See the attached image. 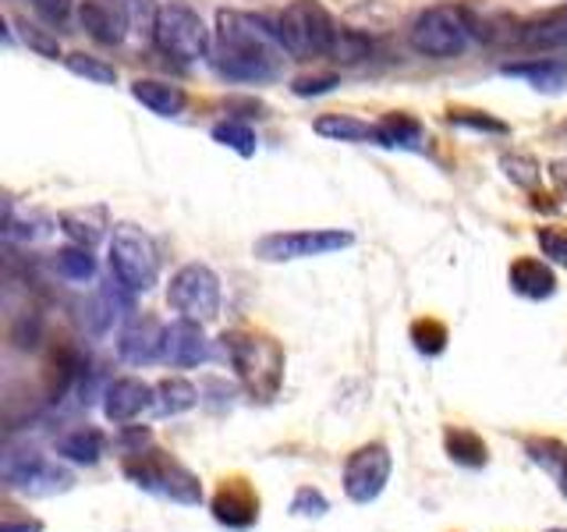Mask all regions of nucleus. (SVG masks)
Segmentation results:
<instances>
[{
  "mask_svg": "<svg viewBox=\"0 0 567 532\" xmlns=\"http://www.w3.org/2000/svg\"><path fill=\"white\" fill-rule=\"evenodd\" d=\"M103 448H106V437L96 426H75V430L58 437V454L75 461V466H96L103 458Z\"/></svg>",
  "mask_w": 567,
  "mask_h": 532,
  "instance_id": "nucleus-18",
  "label": "nucleus"
},
{
  "mask_svg": "<svg viewBox=\"0 0 567 532\" xmlns=\"http://www.w3.org/2000/svg\"><path fill=\"white\" fill-rule=\"evenodd\" d=\"M468 35L472 25L465 22V14L454 11V8H430L415 18L412 25V47L425 58H436V61H447L457 58L461 50L468 47Z\"/></svg>",
  "mask_w": 567,
  "mask_h": 532,
  "instance_id": "nucleus-6",
  "label": "nucleus"
},
{
  "mask_svg": "<svg viewBox=\"0 0 567 532\" xmlns=\"http://www.w3.org/2000/svg\"><path fill=\"white\" fill-rule=\"evenodd\" d=\"M58 270L68 280H89V277L96 274V259L89 256L85 245H68V248H61V253H58Z\"/></svg>",
  "mask_w": 567,
  "mask_h": 532,
  "instance_id": "nucleus-28",
  "label": "nucleus"
},
{
  "mask_svg": "<svg viewBox=\"0 0 567 532\" xmlns=\"http://www.w3.org/2000/svg\"><path fill=\"white\" fill-rule=\"evenodd\" d=\"M153 40L159 50L167 53V58H177V61H199L213 50L209 29L203 25V18L185 4H171V8L159 11Z\"/></svg>",
  "mask_w": 567,
  "mask_h": 532,
  "instance_id": "nucleus-10",
  "label": "nucleus"
},
{
  "mask_svg": "<svg viewBox=\"0 0 567 532\" xmlns=\"http://www.w3.org/2000/svg\"><path fill=\"white\" fill-rule=\"evenodd\" d=\"M64 64H68L71 75H79L85 82H96V85H114L117 82V71L106 61H100V58H89V53H68Z\"/></svg>",
  "mask_w": 567,
  "mask_h": 532,
  "instance_id": "nucleus-27",
  "label": "nucleus"
},
{
  "mask_svg": "<svg viewBox=\"0 0 567 532\" xmlns=\"http://www.w3.org/2000/svg\"><path fill=\"white\" fill-rule=\"evenodd\" d=\"M164 330L167 327H159L156 319H135L117 337L121 359L132 366H150L156 359H164Z\"/></svg>",
  "mask_w": 567,
  "mask_h": 532,
  "instance_id": "nucleus-14",
  "label": "nucleus"
},
{
  "mask_svg": "<svg viewBox=\"0 0 567 532\" xmlns=\"http://www.w3.org/2000/svg\"><path fill=\"white\" fill-rule=\"evenodd\" d=\"M22 35H25V43H29V47H32L35 53H43V58H61L58 43H53L47 32H40V29H25Z\"/></svg>",
  "mask_w": 567,
  "mask_h": 532,
  "instance_id": "nucleus-40",
  "label": "nucleus"
},
{
  "mask_svg": "<svg viewBox=\"0 0 567 532\" xmlns=\"http://www.w3.org/2000/svg\"><path fill=\"white\" fill-rule=\"evenodd\" d=\"M167 301L182 313L185 319H195V324H206L220 313V280L217 274L203 263H188L171 277L167 288Z\"/></svg>",
  "mask_w": 567,
  "mask_h": 532,
  "instance_id": "nucleus-8",
  "label": "nucleus"
},
{
  "mask_svg": "<svg viewBox=\"0 0 567 532\" xmlns=\"http://www.w3.org/2000/svg\"><path fill=\"white\" fill-rule=\"evenodd\" d=\"M150 405H153L150 383H142L135 377L114 380L111 387H106V395H103V412H106V419H111V422H128L138 412H146Z\"/></svg>",
  "mask_w": 567,
  "mask_h": 532,
  "instance_id": "nucleus-16",
  "label": "nucleus"
},
{
  "mask_svg": "<svg viewBox=\"0 0 567 532\" xmlns=\"http://www.w3.org/2000/svg\"><path fill=\"white\" fill-rule=\"evenodd\" d=\"M213 139H217L220 146L241 153V156H252L256 153V135L241 121H220L217 129H213Z\"/></svg>",
  "mask_w": 567,
  "mask_h": 532,
  "instance_id": "nucleus-29",
  "label": "nucleus"
},
{
  "mask_svg": "<svg viewBox=\"0 0 567 532\" xmlns=\"http://www.w3.org/2000/svg\"><path fill=\"white\" fill-rule=\"evenodd\" d=\"M549 532H567V529H549Z\"/></svg>",
  "mask_w": 567,
  "mask_h": 532,
  "instance_id": "nucleus-43",
  "label": "nucleus"
},
{
  "mask_svg": "<svg viewBox=\"0 0 567 532\" xmlns=\"http://www.w3.org/2000/svg\"><path fill=\"white\" fill-rule=\"evenodd\" d=\"M539 248H543L546 259L567 266V231L564 227H543L539 231Z\"/></svg>",
  "mask_w": 567,
  "mask_h": 532,
  "instance_id": "nucleus-36",
  "label": "nucleus"
},
{
  "mask_svg": "<svg viewBox=\"0 0 567 532\" xmlns=\"http://www.w3.org/2000/svg\"><path fill=\"white\" fill-rule=\"evenodd\" d=\"M377 142L380 146H390V150H415L422 142V124L412 121L408 114H386L380 124H377Z\"/></svg>",
  "mask_w": 567,
  "mask_h": 532,
  "instance_id": "nucleus-22",
  "label": "nucleus"
},
{
  "mask_svg": "<svg viewBox=\"0 0 567 532\" xmlns=\"http://www.w3.org/2000/svg\"><path fill=\"white\" fill-rule=\"evenodd\" d=\"M0 532H43L40 525H35V522H22V525H18V522H4V525H0Z\"/></svg>",
  "mask_w": 567,
  "mask_h": 532,
  "instance_id": "nucleus-42",
  "label": "nucleus"
},
{
  "mask_svg": "<svg viewBox=\"0 0 567 532\" xmlns=\"http://www.w3.org/2000/svg\"><path fill=\"white\" fill-rule=\"evenodd\" d=\"M224 348L230 355L238 380L245 383L248 395L274 398L284 380V351L277 348L274 337L262 334H230L224 337Z\"/></svg>",
  "mask_w": 567,
  "mask_h": 532,
  "instance_id": "nucleus-2",
  "label": "nucleus"
},
{
  "mask_svg": "<svg viewBox=\"0 0 567 532\" xmlns=\"http://www.w3.org/2000/svg\"><path fill=\"white\" fill-rule=\"evenodd\" d=\"M61 224H64L68 235L75 238L79 245H85V248H93V245L100 242V235H103V227H100V224H93V221H85L82 213H64Z\"/></svg>",
  "mask_w": 567,
  "mask_h": 532,
  "instance_id": "nucleus-34",
  "label": "nucleus"
},
{
  "mask_svg": "<svg viewBox=\"0 0 567 532\" xmlns=\"http://www.w3.org/2000/svg\"><path fill=\"white\" fill-rule=\"evenodd\" d=\"M501 167H504V174L511 177L514 185H522V188H532L539 182V164L532 156H522V153H511V156H504L501 160Z\"/></svg>",
  "mask_w": 567,
  "mask_h": 532,
  "instance_id": "nucleus-32",
  "label": "nucleus"
},
{
  "mask_svg": "<svg viewBox=\"0 0 567 532\" xmlns=\"http://www.w3.org/2000/svg\"><path fill=\"white\" fill-rule=\"evenodd\" d=\"M79 22L103 47H117L132 29L128 4H124V0H82Z\"/></svg>",
  "mask_w": 567,
  "mask_h": 532,
  "instance_id": "nucleus-12",
  "label": "nucleus"
},
{
  "mask_svg": "<svg viewBox=\"0 0 567 532\" xmlns=\"http://www.w3.org/2000/svg\"><path fill=\"white\" fill-rule=\"evenodd\" d=\"M284 43L277 29L262 18L224 11L217 18V40H213V64L230 82H270L280 71Z\"/></svg>",
  "mask_w": 567,
  "mask_h": 532,
  "instance_id": "nucleus-1",
  "label": "nucleus"
},
{
  "mask_svg": "<svg viewBox=\"0 0 567 532\" xmlns=\"http://www.w3.org/2000/svg\"><path fill=\"white\" fill-rule=\"evenodd\" d=\"M164 359L177 369H188V366H199L209 359V345H206V334L195 319H177L164 330Z\"/></svg>",
  "mask_w": 567,
  "mask_h": 532,
  "instance_id": "nucleus-13",
  "label": "nucleus"
},
{
  "mask_svg": "<svg viewBox=\"0 0 567 532\" xmlns=\"http://www.w3.org/2000/svg\"><path fill=\"white\" fill-rule=\"evenodd\" d=\"M447 454L457 461V466H468V469L486 466V443L472 430H461V426L447 430Z\"/></svg>",
  "mask_w": 567,
  "mask_h": 532,
  "instance_id": "nucleus-25",
  "label": "nucleus"
},
{
  "mask_svg": "<svg viewBox=\"0 0 567 532\" xmlns=\"http://www.w3.org/2000/svg\"><path fill=\"white\" fill-rule=\"evenodd\" d=\"M213 519L227 529H248L259 519V497L248 490L241 479H230L220 487V493L213 497Z\"/></svg>",
  "mask_w": 567,
  "mask_h": 532,
  "instance_id": "nucleus-15",
  "label": "nucleus"
},
{
  "mask_svg": "<svg viewBox=\"0 0 567 532\" xmlns=\"http://www.w3.org/2000/svg\"><path fill=\"white\" fill-rule=\"evenodd\" d=\"M511 288L525 298H549L557 291V277L539 259H518L511 266Z\"/></svg>",
  "mask_w": 567,
  "mask_h": 532,
  "instance_id": "nucleus-19",
  "label": "nucleus"
},
{
  "mask_svg": "<svg viewBox=\"0 0 567 532\" xmlns=\"http://www.w3.org/2000/svg\"><path fill=\"white\" fill-rule=\"evenodd\" d=\"M522 40L532 50H557V47H567V11L546 14L543 22L528 25Z\"/></svg>",
  "mask_w": 567,
  "mask_h": 532,
  "instance_id": "nucleus-23",
  "label": "nucleus"
},
{
  "mask_svg": "<svg viewBox=\"0 0 567 532\" xmlns=\"http://www.w3.org/2000/svg\"><path fill=\"white\" fill-rule=\"evenodd\" d=\"M549 177H554L557 192L567 195V160H554V164H549Z\"/></svg>",
  "mask_w": 567,
  "mask_h": 532,
  "instance_id": "nucleus-41",
  "label": "nucleus"
},
{
  "mask_svg": "<svg viewBox=\"0 0 567 532\" xmlns=\"http://www.w3.org/2000/svg\"><path fill=\"white\" fill-rule=\"evenodd\" d=\"M507 75H518V79H528L536 89H560L567 82V64L564 61H532V64H507L504 68Z\"/></svg>",
  "mask_w": 567,
  "mask_h": 532,
  "instance_id": "nucleus-24",
  "label": "nucleus"
},
{
  "mask_svg": "<svg viewBox=\"0 0 567 532\" xmlns=\"http://www.w3.org/2000/svg\"><path fill=\"white\" fill-rule=\"evenodd\" d=\"M351 245L348 231H277V235H262L256 242V256L266 263H291V259H309V256H330Z\"/></svg>",
  "mask_w": 567,
  "mask_h": 532,
  "instance_id": "nucleus-7",
  "label": "nucleus"
},
{
  "mask_svg": "<svg viewBox=\"0 0 567 532\" xmlns=\"http://www.w3.org/2000/svg\"><path fill=\"white\" fill-rule=\"evenodd\" d=\"M0 475L11 490H22L29 497H53V493H64L71 490V472L47 461L40 451H8L4 461H0Z\"/></svg>",
  "mask_w": 567,
  "mask_h": 532,
  "instance_id": "nucleus-9",
  "label": "nucleus"
},
{
  "mask_svg": "<svg viewBox=\"0 0 567 532\" xmlns=\"http://www.w3.org/2000/svg\"><path fill=\"white\" fill-rule=\"evenodd\" d=\"M564 139H567V124H564Z\"/></svg>",
  "mask_w": 567,
  "mask_h": 532,
  "instance_id": "nucleus-44",
  "label": "nucleus"
},
{
  "mask_svg": "<svg viewBox=\"0 0 567 532\" xmlns=\"http://www.w3.org/2000/svg\"><path fill=\"white\" fill-rule=\"evenodd\" d=\"M525 451H528V458L536 461L543 472L554 475L557 490L567 497V443H560L554 437H539V440H528Z\"/></svg>",
  "mask_w": 567,
  "mask_h": 532,
  "instance_id": "nucleus-20",
  "label": "nucleus"
},
{
  "mask_svg": "<svg viewBox=\"0 0 567 532\" xmlns=\"http://www.w3.org/2000/svg\"><path fill=\"white\" fill-rule=\"evenodd\" d=\"M199 401V395H195V387L188 380H164L156 387V408L164 416H177V412H188V408Z\"/></svg>",
  "mask_w": 567,
  "mask_h": 532,
  "instance_id": "nucleus-26",
  "label": "nucleus"
},
{
  "mask_svg": "<svg viewBox=\"0 0 567 532\" xmlns=\"http://www.w3.org/2000/svg\"><path fill=\"white\" fill-rule=\"evenodd\" d=\"M291 511L301 514V519H319V514H327V511H330V504H327V497L319 493V490L301 487V490L295 493V501H291Z\"/></svg>",
  "mask_w": 567,
  "mask_h": 532,
  "instance_id": "nucleus-35",
  "label": "nucleus"
},
{
  "mask_svg": "<svg viewBox=\"0 0 567 532\" xmlns=\"http://www.w3.org/2000/svg\"><path fill=\"white\" fill-rule=\"evenodd\" d=\"M312 129L316 135L333 139V142H365V139L377 142V124H365L348 114H323V117H316Z\"/></svg>",
  "mask_w": 567,
  "mask_h": 532,
  "instance_id": "nucleus-21",
  "label": "nucleus"
},
{
  "mask_svg": "<svg viewBox=\"0 0 567 532\" xmlns=\"http://www.w3.org/2000/svg\"><path fill=\"white\" fill-rule=\"evenodd\" d=\"M128 4V18H132V29L142 35V40H153L156 35V22H159V11L153 0H124Z\"/></svg>",
  "mask_w": 567,
  "mask_h": 532,
  "instance_id": "nucleus-31",
  "label": "nucleus"
},
{
  "mask_svg": "<svg viewBox=\"0 0 567 532\" xmlns=\"http://www.w3.org/2000/svg\"><path fill=\"white\" fill-rule=\"evenodd\" d=\"M333 85H337V79H333V75L298 79V82H295V93H298V96H319V93H330Z\"/></svg>",
  "mask_w": 567,
  "mask_h": 532,
  "instance_id": "nucleus-38",
  "label": "nucleus"
},
{
  "mask_svg": "<svg viewBox=\"0 0 567 532\" xmlns=\"http://www.w3.org/2000/svg\"><path fill=\"white\" fill-rule=\"evenodd\" d=\"M369 50H372V47H369L365 35L351 32V29H337V32H333V43H330V53H327V58L341 61V64H354V61H362Z\"/></svg>",
  "mask_w": 567,
  "mask_h": 532,
  "instance_id": "nucleus-30",
  "label": "nucleus"
},
{
  "mask_svg": "<svg viewBox=\"0 0 567 532\" xmlns=\"http://www.w3.org/2000/svg\"><path fill=\"white\" fill-rule=\"evenodd\" d=\"M32 8L40 18H47L50 25H64L71 14V0H32Z\"/></svg>",
  "mask_w": 567,
  "mask_h": 532,
  "instance_id": "nucleus-37",
  "label": "nucleus"
},
{
  "mask_svg": "<svg viewBox=\"0 0 567 532\" xmlns=\"http://www.w3.org/2000/svg\"><path fill=\"white\" fill-rule=\"evenodd\" d=\"M337 25L330 22L327 8L319 0H295V4L284 8L277 18V35L288 53L295 58H323L330 53Z\"/></svg>",
  "mask_w": 567,
  "mask_h": 532,
  "instance_id": "nucleus-4",
  "label": "nucleus"
},
{
  "mask_svg": "<svg viewBox=\"0 0 567 532\" xmlns=\"http://www.w3.org/2000/svg\"><path fill=\"white\" fill-rule=\"evenodd\" d=\"M412 337H415V348L425 351V355H440L443 345H447V330H443L436 319H425V324H415L412 327Z\"/></svg>",
  "mask_w": 567,
  "mask_h": 532,
  "instance_id": "nucleus-33",
  "label": "nucleus"
},
{
  "mask_svg": "<svg viewBox=\"0 0 567 532\" xmlns=\"http://www.w3.org/2000/svg\"><path fill=\"white\" fill-rule=\"evenodd\" d=\"M390 469H394V458L383 448V443H365L359 448L344 466V493L354 504H369L383 493Z\"/></svg>",
  "mask_w": 567,
  "mask_h": 532,
  "instance_id": "nucleus-11",
  "label": "nucleus"
},
{
  "mask_svg": "<svg viewBox=\"0 0 567 532\" xmlns=\"http://www.w3.org/2000/svg\"><path fill=\"white\" fill-rule=\"evenodd\" d=\"M451 121L454 124H468V129H483V132H496V135H504L507 132V124L504 121H493V117H468L465 111H457V114H451Z\"/></svg>",
  "mask_w": 567,
  "mask_h": 532,
  "instance_id": "nucleus-39",
  "label": "nucleus"
},
{
  "mask_svg": "<svg viewBox=\"0 0 567 532\" xmlns=\"http://www.w3.org/2000/svg\"><path fill=\"white\" fill-rule=\"evenodd\" d=\"M111 270L114 280L128 291H150L159 277V256L156 245L142 227L117 224L111 235Z\"/></svg>",
  "mask_w": 567,
  "mask_h": 532,
  "instance_id": "nucleus-5",
  "label": "nucleus"
},
{
  "mask_svg": "<svg viewBox=\"0 0 567 532\" xmlns=\"http://www.w3.org/2000/svg\"><path fill=\"white\" fill-rule=\"evenodd\" d=\"M124 475H128L135 487L167 497V501H174V504H199L203 501L199 479H195L182 461H174L159 451L132 454L128 461H124Z\"/></svg>",
  "mask_w": 567,
  "mask_h": 532,
  "instance_id": "nucleus-3",
  "label": "nucleus"
},
{
  "mask_svg": "<svg viewBox=\"0 0 567 532\" xmlns=\"http://www.w3.org/2000/svg\"><path fill=\"white\" fill-rule=\"evenodd\" d=\"M132 96L142 103V106H150L153 114L159 117H177L185 111V93L177 85L171 82H159V79H138L132 82Z\"/></svg>",
  "mask_w": 567,
  "mask_h": 532,
  "instance_id": "nucleus-17",
  "label": "nucleus"
}]
</instances>
